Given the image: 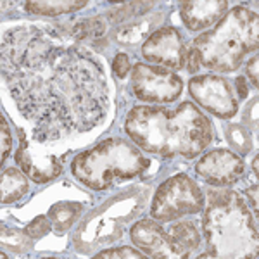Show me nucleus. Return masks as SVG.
<instances>
[{
  "label": "nucleus",
  "mask_w": 259,
  "mask_h": 259,
  "mask_svg": "<svg viewBox=\"0 0 259 259\" xmlns=\"http://www.w3.org/2000/svg\"><path fill=\"white\" fill-rule=\"evenodd\" d=\"M257 157H256V159H254V164H252V168H254V173H257Z\"/></svg>",
  "instance_id": "nucleus-29"
},
{
  "label": "nucleus",
  "mask_w": 259,
  "mask_h": 259,
  "mask_svg": "<svg viewBox=\"0 0 259 259\" xmlns=\"http://www.w3.org/2000/svg\"><path fill=\"white\" fill-rule=\"evenodd\" d=\"M227 9V0H192L182 4V19L190 31H200L220 21Z\"/></svg>",
  "instance_id": "nucleus-13"
},
{
  "label": "nucleus",
  "mask_w": 259,
  "mask_h": 259,
  "mask_svg": "<svg viewBox=\"0 0 259 259\" xmlns=\"http://www.w3.org/2000/svg\"><path fill=\"white\" fill-rule=\"evenodd\" d=\"M130 68H132V62H130V57L126 54H118L114 57V62H112V69H114V74L118 78H124L130 73Z\"/></svg>",
  "instance_id": "nucleus-24"
},
{
  "label": "nucleus",
  "mask_w": 259,
  "mask_h": 259,
  "mask_svg": "<svg viewBox=\"0 0 259 259\" xmlns=\"http://www.w3.org/2000/svg\"><path fill=\"white\" fill-rule=\"evenodd\" d=\"M0 139H2V164L6 162V159L9 157L11 147H12V137H11V130L7 126L6 118H0Z\"/></svg>",
  "instance_id": "nucleus-23"
},
{
  "label": "nucleus",
  "mask_w": 259,
  "mask_h": 259,
  "mask_svg": "<svg viewBox=\"0 0 259 259\" xmlns=\"http://www.w3.org/2000/svg\"><path fill=\"white\" fill-rule=\"evenodd\" d=\"M154 6V2H130V4H121L119 7L112 9L109 12V19L112 23H121V21H126L135 18L140 12L149 11Z\"/></svg>",
  "instance_id": "nucleus-19"
},
{
  "label": "nucleus",
  "mask_w": 259,
  "mask_h": 259,
  "mask_svg": "<svg viewBox=\"0 0 259 259\" xmlns=\"http://www.w3.org/2000/svg\"><path fill=\"white\" fill-rule=\"evenodd\" d=\"M204 207V195L199 185L187 175H177L166 180L157 189L150 214L154 220L175 221L182 216L195 214Z\"/></svg>",
  "instance_id": "nucleus-6"
},
{
  "label": "nucleus",
  "mask_w": 259,
  "mask_h": 259,
  "mask_svg": "<svg viewBox=\"0 0 259 259\" xmlns=\"http://www.w3.org/2000/svg\"><path fill=\"white\" fill-rule=\"evenodd\" d=\"M49 232H50V220L47 216H38V218H35L26 227V235L33 240L41 239V237H45Z\"/></svg>",
  "instance_id": "nucleus-21"
},
{
  "label": "nucleus",
  "mask_w": 259,
  "mask_h": 259,
  "mask_svg": "<svg viewBox=\"0 0 259 259\" xmlns=\"http://www.w3.org/2000/svg\"><path fill=\"white\" fill-rule=\"evenodd\" d=\"M259 45L257 14L245 7H233L220 19L212 31L202 33L194 40V49L199 54L200 66L230 73L240 68L244 57L256 52Z\"/></svg>",
  "instance_id": "nucleus-4"
},
{
  "label": "nucleus",
  "mask_w": 259,
  "mask_h": 259,
  "mask_svg": "<svg viewBox=\"0 0 259 259\" xmlns=\"http://www.w3.org/2000/svg\"><path fill=\"white\" fill-rule=\"evenodd\" d=\"M106 31V23L99 18L80 19L71 28V36L76 40L89 38V36H102Z\"/></svg>",
  "instance_id": "nucleus-18"
},
{
  "label": "nucleus",
  "mask_w": 259,
  "mask_h": 259,
  "mask_svg": "<svg viewBox=\"0 0 259 259\" xmlns=\"http://www.w3.org/2000/svg\"><path fill=\"white\" fill-rule=\"evenodd\" d=\"M124 130L133 144L161 157H197L212 142V124L192 102L175 109L137 106L130 111Z\"/></svg>",
  "instance_id": "nucleus-2"
},
{
  "label": "nucleus",
  "mask_w": 259,
  "mask_h": 259,
  "mask_svg": "<svg viewBox=\"0 0 259 259\" xmlns=\"http://www.w3.org/2000/svg\"><path fill=\"white\" fill-rule=\"evenodd\" d=\"M244 168V159L239 154L227 149H218L200 157L195 171L209 185L228 187L242 177Z\"/></svg>",
  "instance_id": "nucleus-10"
},
{
  "label": "nucleus",
  "mask_w": 259,
  "mask_h": 259,
  "mask_svg": "<svg viewBox=\"0 0 259 259\" xmlns=\"http://www.w3.org/2000/svg\"><path fill=\"white\" fill-rule=\"evenodd\" d=\"M189 92L199 106L218 118L230 119L239 111V97L227 78L218 74H202L189 81Z\"/></svg>",
  "instance_id": "nucleus-8"
},
{
  "label": "nucleus",
  "mask_w": 259,
  "mask_h": 259,
  "mask_svg": "<svg viewBox=\"0 0 259 259\" xmlns=\"http://www.w3.org/2000/svg\"><path fill=\"white\" fill-rule=\"evenodd\" d=\"M180 257H189L197 252L202 244V233L195 221H178L166 228Z\"/></svg>",
  "instance_id": "nucleus-14"
},
{
  "label": "nucleus",
  "mask_w": 259,
  "mask_h": 259,
  "mask_svg": "<svg viewBox=\"0 0 259 259\" xmlns=\"http://www.w3.org/2000/svg\"><path fill=\"white\" fill-rule=\"evenodd\" d=\"M142 56L169 71L182 69L187 62V47L175 28H161L150 33L142 45Z\"/></svg>",
  "instance_id": "nucleus-9"
},
{
  "label": "nucleus",
  "mask_w": 259,
  "mask_h": 259,
  "mask_svg": "<svg viewBox=\"0 0 259 259\" xmlns=\"http://www.w3.org/2000/svg\"><path fill=\"white\" fill-rule=\"evenodd\" d=\"M16 162L21 171L35 183H47L62 173V162L49 154L41 145H31L21 132V144L16 152Z\"/></svg>",
  "instance_id": "nucleus-11"
},
{
  "label": "nucleus",
  "mask_w": 259,
  "mask_h": 259,
  "mask_svg": "<svg viewBox=\"0 0 259 259\" xmlns=\"http://www.w3.org/2000/svg\"><path fill=\"white\" fill-rule=\"evenodd\" d=\"M249 195L252 197V202H254V211L257 212V185H254L252 189H249Z\"/></svg>",
  "instance_id": "nucleus-28"
},
{
  "label": "nucleus",
  "mask_w": 259,
  "mask_h": 259,
  "mask_svg": "<svg viewBox=\"0 0 259 259\" xmlns=\"http://www.w3.org/2000/svg\"><path fill=\"white\" fill-rule=\"evenodd\" d=\"M95 257H116V259H132V257H145V254L139 252V250L132 247H118V249H107L102 250L100 254H95Z\"/></svg>",
  "instance_id": "nucleus-22"
},
{
  "label": "nucleus",
  "mask_w": 259,
  "mask_h": 259,
  "mask_svg": "<svg viewBox=\"0 0 259 259\" xmlns=\"http://www.w3.org/2000/svg\"><path fill=\"white\" fill-rule=\"evenodd\" d=\"M204 212L207 252L199 257H257V227L245 200L233 190H209Z\"/></svg>",
  "instance_id": "nucleus-3"
},
{
  "label": "nucleus",
  "mask_w": 259,
  "mask_h": 259,
  "mask_svg": "<svg viewBox=\"0 0 259 259\" xmlns=\"http://www.w3.org/2000/svg\"><path fill=\"white\" fill-rule=\"evenodd\" d=\"M130 237L140 252L150 257H180L166 228L159 227L156 221L142 220L135 223L130 228Z\"/></svg>",
  "instance_id": "nucleus-12"
},
{
  "label": "nucleus",
  "mask_w": 259,
  "mask_h": 259,
  "mask_svg": "<svg viewBox=\"0 0 259 259\" xmlns=\"http://www.w3.org/2000/svg\"><path fill=\"white\" fill-rule=\"evenodd\" d=\"M187 69L190 71V73H197L199 71V66H200V61H199V54L197 50L192 47L190 50H187Z\"/></svg>",
  "instance_id": "nucleus-25"
},
{
  "label": "nucleus",
  "mask_w": 259,
  "mask_h": 259,
  "mask_svg": "<svg viewBox=\"0 0 259 259\" xmlns=\"http://www.w3.org/2000/svg\"><path fill=\"white\" fill-rule=\"evenodd\" d=\"M227 135H228L230 144H232L235 149H239L240 154H245L250 149V137H249V133L245 132L244 128L230 126L228 132H227Z\"/></svg>",
  "instance_id": "nucleus-20"
},
{
  "label": "nucleus",
  "mask_w": 259,
  "mask_h": 259,
  "mask_svg": "<svg viewBox=\"0 0 259 259\" xmlns=\"http://www.w3.org/2000/svg\"><path fill=\"white\" fill-rule=\"evenodd\" d=\"M83 207L80 204L74 202H61L50 209L49 218L52 221V225L56 227L57 232H64L69 227H73V223L76 221V218L80 216Z\"/></svg>",
  "instance_id": "nucleus-17"
},
{
  "label": "nucleus",
  "mask_w": 259,
  "mask_h": 259,
  "mask_svg": "<svg viewBox=\"0 0 259 259\" xmlns=\"http://www.w3.org/2000/svg\"><path fill=\"white\" fill-rule=\"evenodd\" d=\"M132 89L137 99L150 104L175 102L183 92V81L173 71L139 62L132 73Z\"/></svg>",
  "instance_id": "nucleus-7"
},
{
  "label": "nucleus",
  "mask_w": 259,
  "mask_h": 259,
  "mask_svg": "<svg viewBox=\"0 0 259 259\" xmlns=\"http://www.w3.org/2000/svg\"><path fill=\"white\" fill-rule=\"evenodd\" d=\"M235 85H237V92H239V97L240 99H245L247 97V85H245V80L242 76H239L235 80Z\"/></svg>",
  "instance_id": "nucleus-27"
},
{
  "label": "nucleus",
  "mask_w": 259,
  "mask_h": 259,
  "mask_svg": "<svg viewBox=\"0 0 259 259\" xmlns=\"http://www.w3.org/2000/svg\"><path fill=\"white\" fill-rule=\"evenodd\" d=\"M87 0H80V2H74V0H49V2H24V9L33 14H44V16H59L66 14V12L78 11L81 7L87 6Z\"/></svg>",
  "instance_id": "nucleus-16"
},
{
  "label": "nucleus",
  "mask_w": 259,
  "mask_h": 259,
  "mask_svg": "<svg viewBox=\"0 0 259 259\" xmlns=\"http://www.w3.org/2000/svg\"><path fill=\"white\" fill-rule=\"evenodd\" d=\"M257 64H259V57L254 56L252 59L249 61L247 64V74L250 78V81H252L254 89H257Z\"/></svg>",
  "instance_id": "nucleus-26"
},
{
  "label": "nucleus",
  "mask_w": 259,
  "mask_h": 259,
  "mask_svg": "<svg viewBox=\"0 0 259 259\" xmlns=\"http://www.w3.org/2000/svg\"><path fill=\"white\" fill-rule=\"evenodd\" d=\"M2 76L38 142L90 132L106 118L104 66L52 28L21 24L4 33Z\"/></svg>",
  "instance_id": "nucleus-1"
},
{
  "label": "nucleus",
  "mask_w": 259,
  "mask_h": 259,
  "mask_svg": "<svg viewBox=\"0 0 259 259\" xmlns=\"http://www.w3.org/2000/svg\"><path fill=\"white\" fill-rule=\"evenodd\" d=\"M0 187H2V204L16 202V200H19L21 197H24L28 189H30L26 177L14 168L4 169L2 185Z\"/></svg>",
  "instance_id": "nucleus-15"
},
{
  "label": "nucleus",
  "mask_w": 259,
  "mask_h": 259,
  "mask_svg": "<svg viewBox=\"0 0 259 259\" xmlns=\"http://www.w3.org/2000/svg\"><path fill=\"white\" fill-rule=\"evenodd\" d=\"M149 161L139 147L123 139H109L78 154L71 169L92 190H107L114 183L133 180L144 173Z\"/></svg>",
  "instance_id": "nucleus-5"
}]
</instances>
